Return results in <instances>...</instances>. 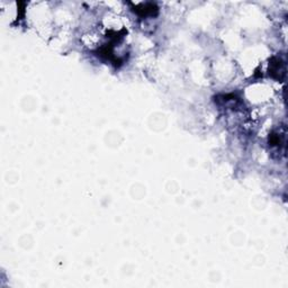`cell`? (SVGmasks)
Listing matches in <instances>:
<instances>
[{"instance_id":"obj_1","label":"cell","mask_w":288,"mask_h":288,"mask_svg":"<svg viewBox=\"0 0 288 288\" xmlns=\"http://www.w3.org/2000/svg\"><path fill=\"white\" fill-rule=\"evenodd\" d=\"M269 74L278 81H283L286 76V63L280 57L275 56L270 61Z\"/></svg>"}]
</instances>
